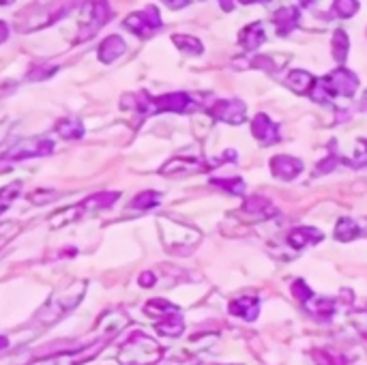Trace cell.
Wrapping results in <instances>:
<instances>
[{
	"mask_svg": "<svg viewBox=\"0 0 367 365\" xmlns=\"http://www.w3.org/2000/svg\"><path fill=\"white\" fill-rule=\"evenodd\" d=\"M163 359V346L146 335L144 331H135L121 346L119 363L121 365H157Z\"/></svg>",
	"mask_w": 367,
	"mask_h": 365,
	"instance_id": "6da1fadb",
	"label": "cell"
},
{
	"mask_svg": "<svg viewBox=\"0 0 367 365\" xmlns=\"http://www.w3.org/2000/svg\"><path fill=\"white\" fill-rule=\"evenodd\" d=\"M86 282H82V279H77V282H73V284H69L65 290H61V293H56L41 310H39V314H37V320L41 322V324H52V322H56L58 318H63L67 312H71L73 307L82 301V297H84V293H86Z\"/></svg>",
	"mask_w": 367,
	"mask_h": 365,
	"instance_id": "7a4b0ae2",
	"label": "cell"
},
{
	"mask_svg": "<svg viewBox=\"0 0 367 365\" xmlns=\"http://www.w3.org/2000/svg\"><path fill=\"white\" fill-rule=\"evenodd\" d=\"M135 110H140L142 114H157V112H189L193 110V99L187 92H168L161 97H148V95H140L135 97Z\"/></svg>",
	"mask_w": 367,
	"mask_h": 365,
	"instance_id": "3957f363",
	"label": "cell"
},
{
	"mask_svg": "<svg viewBox=\"0 0 367 365\" xmlns=\"http://www.w3.org/2000/svg\"><path fill=\"white\" fill-rule=\"evenodd\" d=\"M108 342H110V337L99 335L80 351H58L54 355H48V357L32 361L30 365H82V363L90 361L92 357H97V353H99Z\"/></svg>",
	"mask_w": 367,
	"mask_h": 365,
	"instance_id": "277c9868",
	"label": "cell"
},
{
	"mask_svg": "<svg viewBox=\"0 0 367 365\" xmlns=\"http://www.w3.org/2000/svg\"><path fill=\"white\" fill-rule=\"evenodd\" d=\"M54 152V142L48 138H24L15 142L5 155V161H24L32 157H48Z\"/></svg>",
	"mask_w": 367,
	"mask_h": 365,
	"instance_id": "5b68a950",
	"label": "cell"
},
{
	"mask_svg": "<svg viewBox=\"0 0 367 365\" xmlns=\"http://www.w3.org/2000/svg\"><path fill=\"white\" fill-rule=\"evenodd\" d=\"M208 114L228 125H241L247 119V106L241 99H219L208 108Z\"/></svg>",
	"mask_w": 367,
	"mask_h": 365,
	"instance_id": "8992f818",
	"label": "cell"
},
{
	"mask_svg": "<svg viewBox=\"0 0 367 365\" xmlns=\"http://www.w3.org/2000/svg\"><path fill=\"white\" fill-rule=\"evenodd\" d=\"M125 28H129L131 32L140 34V37H148L155 30L161 28V15L155 7H146L142 11L131 13L125 20Z\"/></svg>",
	"mask_w": 367,
	"mask_h": 365,
	"instance_id": "52a82bcc",
	"label": "cell"
},
{
	"mask_svg": "<svg viewBox=\"0 0 367 365\" xmlns=\"http://www.w3.org/2000/svg\"><path fill=\"white\" fill-rule=\"evenodd\" d=\"M324 82L331 88L333 97H355L359 88V78L348 69H337L331 75H326Z\"/></svg>",
	"mask_w": 367,
	"mask_h": 365,
	"instance_id": "ba28073f",
	"label": "cell"
},
{
	"mask_svg": "<svg viewBox=\"0 0 367 365\" xmlns=\"http://www.w3.org/2000/svg\"><path fill=\"white\" fill-rule=\"evenodd\" d=\"M159 230H161V237L170 249H174L177 245H193L196 239H189V235H200V233H196V230H191L189 226L170 221V219H159Z\"/></svg>",
	"mask_w": 367,
	"mask_h": 365,
	"instance_id": "9c48e42d",
	"label": "cell"
},
{
	"mask_svg": "<svg viewBox=\"0 0 367 365\" xmlns=\"http://www.w3.org/2000/svg\"><path fill=\"white\" fill-rule=\"evenodd\" d=\"M206 161L198 157H172L166 161L159 170V175L163 177H185V175H196V172L206 170Z\"/></svg>",
	"mask_w": 367,
	"mask_h": 365,
	"instance_id": "30bf717a",
	"label": "cell"
},
{
	"mask_svg": "<svg viewBox=\"0 0 367 365\" xmlns=\"http://www.w3.org/2000/svg\"><path fill=\"white\" fill-rule=\"evenodd\" d=\"M251 133L260 144H275L279 142V127L270 121L266 114H256L251 121Z\"/></svg>",
	"mask_w": 367,
	"mask_h": 365,
	"instance_id": "8fae6325",
	"label": "cell"
},
{
	"mask_svg": "<svg viewBox=\"0 0 367 365\" xmlns=\"http://www.w3.org/2000/svg\"><path fill=\"white\" fill-rule=\"evenodd\" d=\"M270 172L284 181H292L303 172V161L292 155H275L270 159Z\"/></svg>",
	"mask_w": 367,
	"mask_h": 365,
	"instance_id": "7c38bea8",
	"label": "cell"
},
{
	"mask_svg": "<svg viewBox=\"0 0 367 365\" xmlns=\"http://www.w3.org/2000/svg\"><path fill=\"white\" fill-rule=\"evenodd\" d=\"M119 198H121L119 191H97V194L84 198L80 204H75V206H77V210H80L82 215H86V213H95V210L112 208Z\"/></svg>",
	"mask_w": 367,
	"mask_h": 365,
	"instance_id": "4fadbf2b",
	"label": "cell"
},
{
	"mask_svg": "<svg viewBox=\"0 0 367 365\" xmlns=\"http://www.w3.org/2000/svg\"><path fill=\"white\" fill-rule=\"evenodd\" d=\"M228 310H230L232 316H239V318L251 322V320H256L258 314H260V301H258V297H239L230 303Z\"/></svg>",
	"mask_w": 367,
	"mask_h": 365,
	"instance_id": "5bb4252c",
	"label": "cell"
},
{
	"mask_svg": "<svg viewBox=\"0 0 367 365\" xmlns=\"http://www.w3.org/2000/svg\"><path fill=\"white\" fill-rule=\"evenodd\" d=\"M324 239L322 230L318 228H312V226H301V228H295L292 233L288 235V243L297 247V249H303L307 245H314V243H320Z\"/></svg>",
	"mask_w": 367,
	"mask_h": 365,
	"instance_id": "9a60e30c",
	"label": "cell"
},
{
	"mask_svg": "<svg viewBox=\"0 0 367 365\" xmlns=\"http://www.w3.org/2000/svg\"><path fill=\"white\" fill-rule=\"evenodd\" d=\"M125 50H127V46L123 41V37L110 34V37H106L103 43L99 46V61L106 63V65H110L116 59H121V56L125 54Z\"/></svg>",
	"mask_w": 367,
	"mask_h": 365,
	"instance_id": "2e32d148",
	"label": "cell"
},
{
	"mask_svg": "<svg viewBox=\"0 0 367 365\" xmlns=\"http://www.w3.org/2000/svg\"><path fill=\"white\" fill-rule=\"evenodd\" d=\"M299 20H301V11L295 7H281L273 15V22H275L279 34H290L299 26Z\"/></svg>",
	"mask_w": 367,
	"mask_h": 365,
	"instance_id": "e0dca14e",
	"label": "cell"
},
{
	"mask_svg": "<svg viewBox=\"0 0 367 365\" xmlns=\"http://www.w3.org/2000/svg\"><path fill=\"white\" fill-rule=\"evenodd\" d=\"M183 331H185V322H183L181 310L157 320V333H161L166 337H179V335H183Z\"/></svg>",
	"mask_w": 367,
	"mask_h": 365,
	"instance_id": "ac0fdd59",
	"label": "cell"
},
{
	"mask_svg": "<svg viewBox=\"0 0 367 365\" xmlns=\"http://www.w3.org/2000/svg\"><path fill=\"white\" fill-rule=\"evenodd\" d=\"M264 39H266V32H264L262 24L256 22V24H251V26L243 28V32H241V37H239V43H241L245 50L254 52V50H258V48L264 43Z\"/></svg>",
	"mask_w": 367,
	"mask_h": 365,
	"instance_id": "d6986e66",
	"label": "cell"
},
{
	"mask_svg": "<svg viewBox=\"0 0 367 365\" xmlns=\"http://www.w3.org/2000/svg\"><path fill=\"white\" fill-rule=\"evenodd\" d=\"M112 17V11L106 0H90L88 3V20H90V30L95 32L99 26L108 24Z\"/></svg>",
	"mask_w": 367,
	"mask_h": 365,
	"instance_id": "ffe728a7",
	"label": "cell"
},
{
	"mask_svg": "<svg viewBox=\"0 0 367 365\" xmlns=\"http://www.w3.org/2000/svg\"><path fill=\"white\" fill-rule=\"evenodd\" d=\"M359 235H361V228H359V224H357L355 219H350V217H341V219L337 221L335 230H333V237H335L339 243H350V241H355V239H359Z\"/></svg>",
	"mask_w": 367,
	"mask_h": 365,
	"instance_id": "44dd1931",
	"label": "cell"
},
{
	"mask_svg": "<svg viewBox=\"0 0 367 365\" xmlns=\"http://www.w3.org/2000/svg\"><path fill=\"white\" fill-rule=\"evenodd\" d=\"M56 133L61 136L63 140H80L84 136V125L75 119H63L56 123Z\"/></svg>",
	"mask_w": 367,
	"mask_h": 365,
	"instance_id": "7402d4cb",
	"label": "cell"
},
{
	"mask_svg": "<svg viewBox=\"0 0 367 365\" xmlns=\"http://www.w3.org/2000/svg\"><path fill=\"white\" fill-rule=\"evenodd\" d=\"M314 78L309 75L307 71H301V69H297V71H290L288 73V78H286V84L292 88L295 92H309L312 90V86H314Z\"/></svg>",
	"mask_w": 367,
	"mask_h": 365,
	"instance_id": "603a6c76",
	"label": "cell"
},
{
	"mask_svg": "<svg viewBox=\"0 0 367 365\" xmlns=\"http://www.w3.org/2000/svg\"><path fill=\"white\" fill-rule=\"evenodd\" d=\"M172 312H179V307L172 305L166 299H152V301H148L144 305V314L150 316V318H155V320H159V318H163V316H168Z\"/></svg>",
	"mask_w": 367,
	"mask_h": 365,
	"instance_id": "cb8c5ba5",
	"label": "cell"
},
{
	"mask_svg": "<svg viewBox=\"0 0 367 365\" xmlns=\"http://www.w3.org/2000/svg\"><path fill=\"white\" fill-rule=\"evenodd\" d=\"M159 202H161V196L157 194V191L146 189V191H140V194L131 200V208L133 210H150V208L157 206Z\"/></svg>",
	"mask_w": 367,
	"mask_h": 365,
	"instance_id": "d4e9b609",
	"label": "cell"
},
{
	"mask_svg": "<svg viewBox=\"0 0 367 365\" xmlns=\"http://www.w3.org/2000/svg\"><path fill=\"white\" fill-rule=\"evenodd\" d=\"M172 43L177 46L181 52H185V54H191V56H198V54H202V43L196 39V37H189V34H174L172 37Z\"/></svg>",
	"mask_w": 367,
	"mask_h": 365,
	"instance_id": "484cf974",
	"label": "cell"
},
{
	"mask_svg": "<svg viewBox=\"0 0 367 365\" xmlns=\"http://www.w3.org/2000/svg\"><path fill=\"white\" fill-rule=\"evenodd\" d=\"M305 307L316 316H331L335 312V301L324 299V297H318V299L314 297L309 303H305Z\"/></svg>",
	"mask_w": 367,
	"mask_h": 365,
	"instance_id": "4316f807",
	"label": "cell"
},
{
	"mask_svg": "<svg viewBox=\"0 0 367 365\" xmlns=\"http://www.w3.org/2000/svg\"><path fill=\"white\" fill-rule=\"evenodd\" d=\"M348 50H350V41H348V34L337 28L335 30V37H333V56L337 63H344L346 56H348Z\"/></svg>",
	"mask_w": 367,
	"mask_h": 365,
	"instance_id": "83f0119b",
	"label": "cell"
},
{
	"mask_svg": "<svg viewBox=\"0 0 367 365\" xmlns=\"http://www.w3.org/2000/svg\"><path fill=\"white\" fill-rule=\"evenodd\" d=\"M19 189H22V183L19 181H13L0 189V213H5V210L11 206V202L19 196Z\"/></svg>",
	"mask_w": 367,
	"mask_h": 365,
	"instance_id": "f1b7e54d",
	"label": "cell"
},
{
	"mask_svg": "<svg viewBox=\"0 0 367 365\" xmlns=\"http://www.w3.org/2000/svg\"><path fill=\"white\" fill-rule=\"evenodd\" d=\"M210 183L215 185V187L226 189L228 194H235V196H243L245 194V181L241 177H235V179H212Z\"/></svg>",
	"mask_w": 367,
	"mask_h": 365,
	"instance_id": "f546056e",
	"label": "cell"
},
{
	"mask_svg": "<svg viewBox=\"0 0 367 365\" xmlns=\"http://www.w3.org/2000/svg\"><path fill=\"white\" fill-rule=\"evenodd\" d=\"M247 213H273V204H270L266 198L262 196H251L249 200H245V206H243Z\"/></svg>",
	"mask_w": 367,
	"mask_h": 365,
	"instance_id": "4dcf8cb0",
	"label": "cell"
},
{
	"mask_svg": "<svg viewBox=\"0 0 367 365\" xmlns=\"http://www.w3.org/2000/svg\"><path fill=\"white\" fill-rule=\"evenodd\" d=\"M316 365H348L346 357L331 353V351H314Z\"/></svg>",
	"mask_w": 367,
	"mask_h": 365,
	"instance_id": "1f68e13d",
	"label": "cell"
},
{
	"mask_svg": "<svg viewBox=\"0 0 367 365\" xmlns=\"http://www.w3.org/2000/svg\"><path fill=\"white\" fill-rule=\"evenodd\" d=\"M333 11L339 17H353L359 11V0H333Z\"/></svg>",
	"mask_w": 367,
	"mask_h": 365,
	"instance_id": "d6a6232c",
	"label": "cell"
},
{
	"mask_svg": "<svg viewBox=\"0 0 367 365\" xmlns=\"http://www.w3.org/2000/svg\"><path fill=\"white\" fill-rule=\"evenodd\" d=\"M292 295L305 305V303H309V301H312L316 295L312 293V290H309V288H307V284L303 282V279H297L295 284H292Z\"/></svg>",
	"mask_w": 367,
	"mask_h": 365,
	"instance_id": "836d02e7",
	"label": "cell"
},
{
	"mask_svg": "<svg viewBox=\"0 0 367 365\" xmlns=\"http://www.w3.org/2000/svg\"><path fill=\"white\" fill-rule=\"evenodd\" d=\"M56 198H58V194H56V191H52V189H37L34 194L28 196V200L32 204H39V206H41V204H50Z\"/></svg>",
	"mask_w": 367,
	"mask_h": 365,
	"instance_id": "e575fe53",
	"label": "cell"
},
{
	"mask_svg": "<svg viewBox=\"0 0 367 365\" xmlns=\"http://www.w3.org/2000/svg\"><path fill=\"white\" fill-rule=\"evenodd\" d=\"M337 164H339L337 155H328L326 159H322V161L316 166V175H326V172H331Z\"/></svg>",
	"mask_w": 367,
	"mask_h": 365,
	"instance_id": "d590c367",
	"label": "cell"
},
{
	"mask_svg": "<svg viewBox=\"0 0 367 365\" xmlns=\"http://www.w3.org/2000/svg\"><path fill=\"white\" fill-rule=\"evenodd\" d=\"M56 67H37L32 69V73H28V80H46L50 75H54Z\"/></svg>",
	"mask_w": 367,
	"mask_h": 365,
	"instance_id": "8d00e7d4",
	"label": "cell"
},
{
	"mask_svg": "<svg viewBox=\"0 0 367 365\" xmlns=\"http://www.w3.org/2000/svg\"><path fill=\"white\" fill-rule=\"evenodd\" d=\"M155 282H157V277H155L150 271H144V273L138 277V284H140L142 288H150V286H155Z\"/></svg>",
	"mask_w": 367,
	"mask_h": 365,
	"instance_id": "74e56055",
	"label": "cell"
},
{
	"mask_svg": "<svg viewBox=\"0 0 367 365\" xmlns=\"http://www.w3.org/2000/svg\"><path fill=\"white\" fill-rule=\"evenodd\" d=\"M163 3L170 7V9H183V7H187L191 0H163Z\"/></svg>",
	"mask_w": 367,
	"mask_h": 365,
	"instance_id": "f35d334b",
	"label": "cell"
},
{
	"mask_svg": "<svg viewBox=\"0 0 367 365\" xmlns=\"http://www.w3.org/2000/svg\"><path fill=\"white\" fill-rule=\"evenodd\" d=\"M9 37V26L5 22H0V43H5Z\"/></svg>",
	"mask_w": 367,
	"mask_h": 365,
	"instance_id": "ab89813d",
	"label": "cell"
},
{
	"mask_svg": "<svg viewBox=\"0 0 367 365\" xmlns=\"http://www.w3.org/2000/svg\"><path fill=\"white\" fill-rule=\"evenodd\" d=\"M239 3H243V5H254V3H262V5H266V3H270V0H239Z\"/></svg>",
	"mask_w": 367,
	"mask_h": 365,
	"instance_id": "60d3db41",
	"label": "cell"
},
{
	"mask_svg": "<svg viewBox=\"0 0 367 365\" xmlns=\"http://www.w3.org/2000/svg\"><path fill=\"white\" fill-rule=\"evenodd\" d=\"M219 3H221V7H224L226 11H230L232 5H235V0H219Z\"/></svg>",
	"mask_w": 367,
	"mask_h": 365,
	"instance_id": "b9f144b4",
	"label": "cell"
},
{
	"mask_svg": "<svg viewBox=\"0 0 367 365\" xmlns=\"http://www.w3.org/2000/svg\"><path fill=\"white\" fill-rule=\"evenodd\" d=\"M5 348H9V339L5 335H0V351H5Z\"/></svg>",
	"mask_w": 367,
	"mask_h": 365,
	"instance_id": "7bdbcfd3",
	"label": "cell"
},
{
	"mask_svg": "<svg viewBox=\"0 0 367 365\" xmlns=\"http://www.w3.org/2000/svg\"><path fill=\"white\" fill-rule=\"evenodd\" d=\"M299 3H301L303 7H309V5H312V3H314V0H299Z\"/></svg>",
	"mask_w": 367,
	"mask_h": 365,
	"instance_id": "ee69618b",
	"label": "cell"
},
{
	"mask_svg": "<svg viewBox=\"0 0 367 365\" xmlns=\"http://www.w3.org/2000/svg\"><path fill=\"white\" fill-rule=\"evenodd\" d=\"M363 106H365V110H367V90H365V95H363Z\"/></svg>",
	"mask_w": 367,
	"mask_h": 365,
	"instance_id": "f6af8a7d",
	"label": "cell"
},
{
	"mask_svg": "<svg viewBox=\"0 0 367 365\" xmlns=\"http://www.w3.org/2000/svg\"><path fill=\"white\" fill-rule=\"evenodd\" d=\"M13 0H0V5H11Z\"/></svg>",
	"mask_w": 367,
	"mask_h": 365,
	"instance_id": "bcb514c9",
	"label": "cell"
},
{
	"mask_svg": "<svg viewBox=\"0 0 367 365\" xmlns=\"http://www.w3.org/2000/svg\"><path fill=\"white\" fill-rule=\"evenodd\" d=\"M361 144H363V146H365V152H367V140H363V142H361Z\"/></svg>",
	"mask_w": 367,
	"mask_h": 365,
	"instance_id": "7dc6e473",
	"label": "cell"
},
{
	"mask_svg": "<svg viewBox=\"0 0 367 365\" xmlns=\"http://www.w3.org/2000/svg\"><path fill=\"white\" fill-rule=\"evenodd\" d=\"M210 365H224V363H210Z\"/></svg>",
	"mask_w": 367,
	"mask_h": 365,
	"instance_id": "c3c4849f",
	"label": "cell"
}]
</instances>
